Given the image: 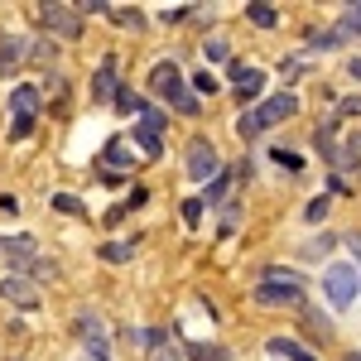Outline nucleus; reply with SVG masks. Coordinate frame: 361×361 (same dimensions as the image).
<instances>
[{
  "label": "nucleus",
  "instance_id": "nucleus-28",
  "mask_svg": "<svg viewBox=\"0 0 361 361\" xmlns=\"http://www.w3.org/2000/svg\"><path fill=\"white\" fill-rule=\"evenodd\" d=\"M308 250H313V255H323V250H333V236H313V241H308Z\"/></svg>",
  "mask_w": 361,
  "mask_h": 361
},
{
  "label": "nucleus",
  "instance_id": "nucleus-29",
  "mask_svg": "<svg viewBox=\"0 0 361 361\" xmlns=\"http://www.w3.org/2000/svg\"><path fill=\"white\" fill-rule=\"evenodd\" d=\"M193 357H197V361H222V347H197Z\"/></svg>",
  "mask_w": 361,
  "mask_h": 361
},
{
  "label": "nucleus",
  "instance_id": "nucleus-23",
  "mask_svg": "<svg viewBox=\"0 0 361 361\" xmlns=\"http://www.w3.org/2000/svg\"><path fill=\"white\" fill-rule=\"evenodd\" d=\"M54 207H58V212H73V217L82 212V202H78L73 193H58V197H54Z\"/></svg>",
  "mask_w": 361,
  "mask_h": 361
},
{
  "label": "nucleus",
  "instance_id": "nucleus-27",
  "mask_svg": "<svg viewBox=\"0 0 361 361\" xmlns=\"http://www.w3.org/2000/svg\"><path fill=\"white\" fill-rule=\"evenodd\" d=\"M342 116H357V121H361V92H357V97H347V102H342Z\"/></svg>",
  "mask_w": 361,
  "mask_h": 361
},
{
  "label": "nucleus",
  "instance_id": "nucleus-3",
  "mask_svg": "<svg viewBox=\"0 0 361 361\" xmlns=\"http://www.w3.org/2000/svg\"><path fill=\"white\" fill-rule=\"evenodd\" d=\"M34 121H39V87H10V145L15 140L34 135Z\"/></svg>",
  "mask_w": 361,
  "mask_h": 361
},
{
  "label": "nucleus",
  "instance_id": "nucleus-18",
  "mask_svg": "<svg viewBox=\"0 0 361 361\" xmlns=\"http://www.w3.org/2000/svg\"><path fill=\"white\" fill-rule=\"evenodd\" d=\"M116 106H121L126 116H130V111H140V116H145V97H135L130 87H121V92H116Z\"/></svg>",
  "mask_w": 361,
  "mask_h": 361
},
{
  "label": "nucleus",
  "instance_id": "nucleus-26",
  "mask_svg": "<svg viewBox=\"0 0 361 361\" xmlns=\"http://www.w3.org/2000/svg\"><path fill=\"white\" fill-rule=\"evenodd\" d=\"M323 212H328V197H313V202H308V222H318Z\"/></svg>",
  "mask_w": 361,
  "mask_h": 361
},
{
  "label": "nucleus",
  "instance_id": "nucleus-9",
  "mask_svg": "<svg viewBox=\"0 0 361 361\" xmlns=\"http://www.w3.org/2000/svg\"><path fill=\"white\" fill-rule=\"evenodd\" d=\"M78 333H82L87 352L92 361H111V342H106V328H102V318H92V313H78Z\"/></svg>",
  "mask_w": 361,
  "mask_h": 361
},
{
  "label": "nucleus",
  "instance_id": "nucleus-19",
  "mask_svg": "<svg viewBox=\"0 0 361 361\" xmlns=\"http://www.w3.org/2000/svg\"><path fill=\"white\" fill-rule=\"evenodd\" d=\"M236 130H241V135H246V140L265 135V130H260V121H255V111H241V116H236Z\"/></svg>",
  "mask_w": 361,
  "mask_h": 361
},
{
  "label": "nucleus",
  "instance_id": "nucleus-4",
  "mask_svg": "<svg viewBox=\"0 0 361 361\" xmlns=\"http://www.w3.org/2000/svg\"><path fill=\"white\" fill-rule=\"evenodd\" d=\"M357 289H361V279H357L352 265H328V270H323V294H328L333 308H352Z\"/></svg>",
  "mask_w": 361,
  "mask_h": 361
},
{
  "label": "nucleus",
  "instance_id": "nucleus-2",
  "mask_svg": "<svg viewBox=\"0 0 361 361\" xmlns=\"http://www.w3.org/2000/svg\"><path fill=\"white\" fill-rule=\"evenodd\" d=\"M255 304H270V308H299L304 304V279L299 275H289V270H265V275L255 279Z\"/></svg>",
  "mask_w": 361,
  "mask_h": 361
},
{
  "label": "nucleus",
  "instance_id": "nucleus-24",
  "mask_svg": "<svg viewBox=\"0 0 361 361\" xmlns=\"http://www.w3.org/2000/svg\"><path fill=\"white\" fill-rule=\"evenodd\" d=\"M275 159H279V164H284V169H289V173H299V169H304V159H299L294 149H279Z\"/></svg>",
  "mask_w": 361,
  "mask_h": 361
},
{
  "label": "nucleus",
  "instance_id": "nucleus-25",
  "mask_svg": "<svg viewBox=\"0 0 361 361\" xmlns=\"http://www.w3.org/2000/svg\"><path fill=\"white\" fill-rule=\"evenodd\" d=\"M202 49H207V58H212V63H222V58H226V39H207Z\"/></svg>",
  "mask_w": 361,
  "mask_h": 361
},
{
  "label": "nucleus",
  "instance_id": "nucleus-12",
  "mask_svg": "<svg viewBox=\"0 0 361 361\" xmlns=\"http://www.w3.org/2000/svg\"><path fill=\"white\" fill-rule=\"evenodd\" d=\"M265 347H270V357H289V361H318V357H313V352L304 347V342H294V337H270Z\"/></svg>",
  "mask_w": 361,
  "mask_h": 361
},
{
  "label": "nucleus",
  "instance_id": "nucleus-8",
  "mask_svg": "<svg viewBox=\"0 0 361 361\" xmlns=\"http://www.w3.org/2000/svg\"><path fill=\"white\" fill-rule=\"evenodd\" d=\"M294 111H299V97H294V92H275V97H265V102L255 106V121H260V130H270L279 121H289Z\"/></svg>",
  "mask_w": 361,
  "mask_h": 361
},
{
  "label": "nucleus",
  "instance_id": "nucleus-17",
  "mask_svg": "<svg viewBox=\"0 0 361 361\" xmlns=\"http://www.w3.org/2000/svg\"><path fill=\"white\" fill-rule=\"evenodd\" d=\"M246 15H250V20H255L260 29H275V20H279V15H275V5H265V0H255V5H246Z\"/></svg>",
  "mask_w": 361,
  "mask_h": 361
},
{
  "label": "nucleus",
  "instance_id": "nucleus-21",
  "mask_svg": "<svg viewBox=\"0 0 361 361\" xmlns=\"http://www.w3.org/2000/svg\"><path fill=\"white\" fill-rule=\"evenodd\" d=\"M193 92H202V97H212V92H217V78H212V73L202 68V73L193 78Z\"/></svg>",
  "mask_w": 361,
  "mask_h": 361
},
{
  "label": "nucleus",
  "instance_id": "nucleus-10",
  "mask_svg": "<svg viewBox=\"0 0 361 361\" xmlns=\"http://www.w3.org/2000/svg\"><path fill=\"white\" fill-rule=\"evenodd\" d=\"M116 58H102L97 73H92V102H116Z\"/></svg>",
  "mask_w": 361,
  "mask_h": 361
},
{
  "label": "nucleus",
  "instance_id": "nucleus-20",
  "mask_svg": "<svg viewBox=\"0 0 361 361\" xmlns=\"http://www.w3.org/2000/svg\"><path fill=\"white\" fill-rule=\"evenodd\" d=\"M357 159H361V135H352V145H347V154L337 159V169H357Z\"/></svg>",
  "mask_w": 361,
  "mask_h": 361
},
{
  "label": "nucleus",
  "instance_id": "nucleus-5",
  "mask_svg": "<svg viewBox=\"0 0 361 361\" xmlns=\"http://www.w3.org/2000/svg\"><path fill=\"white\" fill-rule=\"evenodd\" d=\"M39 25L49 29L54 39H63V44L82 39V15L73 5H39Z\"/></svg>",
  "mask_w": 361,
  "mask_h": 361
},
{
  "label": "nucleus",
  "instance_id": "nucleus-13",
  "mask_svg": "<svg viewBox=\"0 0 361 361\" xmlns=\"http://www.w3.org/2000/svg\"><path fill=\"white\" fill-rule=\"evenodd\" d=\"M25 58H29V44H25V39H5V44H0V73L20 68Z\"/></svg>",
  "mask_w": 361,
  "mask_h": 361
},
{
  "label": "nucleus",
  "instance_id": "nucleus-15",
  "mask_svg": "<svg viewBox=\"0 0 361 361\" xmlns=\"http://www.w3.org/2000/svg\"><path fill=\"white\" fill-rule=\"evenodd\" d=\"M102 260H111V265L135 260V241H106V246H102Z\"/></svg>",
  "mask_w": 361,
  "mask_h": 361
},
{
  "label": "nucleus",
  "instance_id": "nucleus-11",
  "mask_svg": "<svg viewBox=\"0 0 361 361\" xmlns=\"http://www.w3.org/2000/svg\"><path fill=\"white\" fill-rule=\"evenodd\" d=\"M260 87H265V73H260V68H236V97H241V102H255Z\"/></svg>",
  "mask_w": 361,
  "mask_h": 361
},
{
  "label": "nucleus",
  "instance_id": "nucleus-6",
  "mask_svg": "<svg viewBox=\"0 0 361 361\" xmlns=\"http://www.w3.org/2000/svg\"><path fill=\"white\" fill-rule=\"evenodd\" d=\"M188 178L197 183H207V178H222V159H217V149L207 145L202 135L188 140Z\"/></svg>",
  "mask_w": 361,
  "mask_h": 361
},
{
  "label": "nucleus",
  "instance_id": "nucleus-22",
  "mask_svg": "<svg viewBox=\"0 0 361 361\" xmlns=\"http://www.w3.org/2000/svg\"><path fill=\"white\" fill-rule=\"evenodd\" d=\"M183 222H188V226L202 222V197H188V202H183Z\"/></svg>",
  "mask_w": 361,
  "mask_h": 361
},
{
  "label": "nucleus",
  "instance_id": "nucleus-1",
  "mask_svg": "<svg viewBox=\"0 0 361 361\" xmlns=\"http://www.w3.org/2000/svg\"><path fill=\"white\" fill-rule=\"evenodd\" d=\"M149 92H154L159 102H169L173 111H183V116L197 111L193 92H188V82H183V73H178V63H173V58H159V63L149 68Z\"/></svg>",
  "mask_w": 361,
  "mask_h": 361
},
{
  "label": "nucleus",
  "instance_id": "nucleus-14",
  "mask_svg": "<svg viewBox=\"0 0 361 361\" xmlns=\"http://www.w3.org/2000/svg\"><path fill=\"white\" fill-rule=\"evenodd\" d=\"M130 135H135V145L149 154V159H159V130H149V126L140 121V126H130Z\"/></svg>",
  "mask_w": 361,
  "mask_h": 361
},
{
  "label": "nucleus",
  "instance_id": "nucleus-16",
  "mask_svg": "<svg viewBox=\"0 0 361 361\" xmlns=\"http://www.w3.org/2000/svg\"><path fill=\"white\" fill-rule=\"evenodd\" d=\"M337 39H357L361 34V5H347V15H342V25L333 29Z\"/></svg>",
  "mask_w": 361,
  "mask_h": 361
},
{
  "label": "nucleus",
  "instance_id": "nucleus-30",
  "mask_svg": "<svg viewBox=\"0 0 361 361\" xmlns=\"http://www.w3.org/2000/svg\"><path fill=\"white\" fill-rule=\"evenodd\" d=\"M347 246H352V255H357V270H361V236H347Z\"/></svg>",
  "mask_w": 361,
  "mask_h": 361
},
{
  "label": "nucleus",
  "instance_id": "nucleus-7",
  "mask_svg": "<svg viewBox=\"0 0 361 361\" xmlns=\"http://www.w3.org/2000/svg\"><path fill=\"white\" fill-rule=\"evenodd\" d=\"M0 299H10V304L25 308V313H34V308L44 304V299H39V289H34V279H29V275H15V270L0 279Z\"/></svg>",
  "mask_w": 361,
  "mask_h": 361
}]
</instances>
